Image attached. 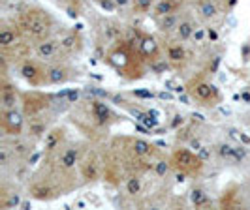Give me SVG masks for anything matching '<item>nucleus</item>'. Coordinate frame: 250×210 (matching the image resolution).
<instances>
[{
	"instance_id": "nucleus-14",
	"label": "nucleus",
	"mask_w": 250,
	"mask_h": 210,
	"mask_svg": "<svg viewBox=\"0 0 250 210\" xmlns=\"http://www.w3.org/2000/svg\"><path fill=\"white\" fill-rule=\"evenodd\" d=\"M196 12L201 21H213L220 13L218 0H196Z\"/></svg>"
},
{
	"instance_id": "nucleus-19",
	"label": "nucleus",
	"mask_w": 250,
	"mask_h": 210,
	"mask_svg": "<svg viewBox=\"0 0 250 210\" xmlns=\"http://www.w3.org/2000/svg\"><path fill=\"white\" fill-rule=\"evenodd\" d=\"M166 57H167V62L173 64V66H181L183 62H187L188 55L187 49L183 45V41H173L166 47Z\"/></svg>"
},
{
	"instance_id": "nucleus-9",
	"label": "nucleus",
	"mask_w": 250,
	"mask_h": 210,
	"mask_svg": "<svg viewBox=\"0 0 250 210\" xmlns=\"http://www.w3.org/2000/svg\"><path fill=\"white\" fill-rule=\"evenodd\" d=\"M88 115H90L92 122L96 126H102V128L109 126L115 120V115L109 109V105L105 101H102V99H90L88 101Z\"/></svg>"
},
{
	"instance_id": "nucleus-25",
	"label": "nucleus",
	"mask_w": 250,
	"mask_h": 210,
	"mask_svg": "<svg viewBox=\"0 0 250 210\" xmlns=\"http://www.w3.org/2000/svg\"><path fill=\"white\" fill-rule=\"evenodd\" d=\"M130 149H132V152H134L138 158H145V156H150V154H152L154 147L150 145L149 141H145V139H132V141H130Z\"/></svg>"
},
{
	"instance_id": "nucleus-7",
	"label": "nucleus",
	"mask_w": 250,
	"mask_h": 210,
	"mask_svg": "<svg viewBox=\"0 0 250 210\" xmlns=\"http://www.w3.org/2000/svg\"><path fill=\"white\" fill-rule=\"evenodd\" d=\"M190 94H192V98L198 99L201 105H216L218 101H220V92H218V88L211 85V83H205V81H200V83H196V85H192L190 88Z\"/></svg>"
},
{
	"instance_id": "nucleus-12",
	"label": "nucleus",
	"mask_w": 250,
	"mask_h": 210,
	"mask_svg": "<svg viewBox=\"0 0 250 210\" xmlns=\"http://www.w3.org/2000/svg\"><path fill=\"white\" fill-rule=\"evenodd\" d=\"M19 103V94L12 83L4 77L0 85V109H15Z\"/></svg>"
},
{
	"instance_id": "nucleus-5",
	"label": "nucleus",
	"mask_w": 250,
	"mask_h": 210,
	"mask_svg": "<svg viewBox=\"0 0 250 210\" xmlns=\"http://www.w3.org/2000/svg\"><path fill=\"white\" fill-rule=\"evenodd\" d=\"M214 152H216L218 160L229 163V165H241L249 158V150L245 147H239V145H231V143H218Z\"/></svg>"
},
{
	"instance_id": "nucleus-13",
	"label": "nucleus",
	"mask_w": 250,
	"mask_h": 210,
	"mask_svg": "<svg viewBox=\"0 0 250 210\" xmlns=\"http://www.w3.org/2000/svg\"><path fill=\"white\" fill-rule=\"evenodd\" d=\"M19 34H21L19 25H4V28L0 30V47L4 49V53L21 45L19 43Z\"/></svg>"
},
{
	"instance_id": "nucleus-11",
	"label": "nucleus",
	"mask_w": 250,
	"mask_h": 210,
	"mask_svg": "<svg viewBox=\"0 0 250 210\" xmlns=\"http://www.w3.org/2000/svg\"><path fill=\"white\" fill-rule=\"evenodd\" d=\"M38 58H42L43 62H51L57 58V55H61V45H59V39L57 38H45V39H40L36 41V47H34Z\"/></svg>"
},
{
	"instance_id": "nucleus-10",
	"label": "nucleus",
	"mask_w": 250,
	"mask_h": 210,
	"mask_svg": "<svg viewBox=\"0 0 250 210\" xmlns=\"http://www.w3.org/2000/svg\"><path fill=\"white\" fill-rule=\"evenodd\" d=\"M81 163V150L75 145H66L59 149L57 154V165L61 167V171H72L75 165Z\"/></svg>"
},
{
	"instance_id": "nucleus-21",
	"label": "nucleus",
	"mask_w": 250,
	"mask_h": 210,
	"mask_svg": "<svg viewBox=\"0 0 250 210\" xmlns=\"http://www.w3.org/2000/svg\"><path fill=\"white\" fill-rule=\"evenodd\" d=\"M10 149H12V152H13V158L23 160V158H26V156L32 152L34 145H32L28 139H23L21 135H15L13 141L10 143Z\"/></svg>"
},
{
	"instance_id": "nucleus-33",
	"label": "nucleus",
	"mask_w": 250,
	"mask_h": 210,
	"mask_svg": "<svg viewBox=\"0 0 250 210\" xmlns=\"http://www.w3.org/2000/svg\"><path fill=\"white\" fill-rule=\"evenodd\" d=\"M183 122H185V118H183V115H175V120L171 122V128H179V124L183 126Z\"/></svg>"
},
{
	"instance_id": "nucleus-29",
	"label": "nucleus",
	"mask_w": 250,
	"mask_h": 210,
	"mask_svg": "<svg viewBox=\"0 0 250 210\" xmlns=\"http://www.w3.org/2000/svg\"><path fill=\"white\" fill-rule=\"evenodd\" d=\"M171 167H173V165H171V160H169V161L160 160V161H156V163H154V171H156V174H158V176H166V174H167V171H169Z\"/></svg>"
},
{
	"instance_id": "nucleus-6",
	"label": "nucleus",
	"mask_w": 250,
	"mask_h": 210,
	"mask_svg": "<svg viewBox=\"0 0 250 210\" xmlns=\"http://www.w3.org/2000/svg\"><path fill=\"white\" fill-rule=\"evenodd\" d=\"M75 77L77 74L68 62L61 60L47 66V85H66Z\"/></svg>"
},
{
	"instance_id": "nucleus-28",
	"label": "nucleus",
	"mask_w": 250,
	"mask_h": 210,
	"mask_svg": "<svg viewBox=\"0 0 250 210\" xmlns=\"http://www.w3.org/2000/svg\"><path fill=\"white\" fill-rule=\"evenodd\" d=\"M154 4H156V0H134V12L138 13H149L152 12V8H154Z\"/></svg>"
},
{
	"instance_id": "nucleus-2",
	"label": "nucleus",
	"mask_w": 250,
	"mask_h": 210,
	"mask_svg": "<svg viewBox=\"0 0 250 210\" xmlns=\"http://www.w3.org/2000/svg\"><path fill=\"white\" fill-rule=\"evenodd\" d=\"M171 165L175 167L177 171H183L187 174H198L201 171V167H203V161L192 150L177 149L171 154Z\"/></svg>"
},
{
	"instance_id": "nucleus-32",
	"label": "nucleus",
	"mask_w": 250,
	"mask_h": 210,
	"mask_svg": "<svg viewBox=\"0 0 250 210\" xmlns=\"http://www.w3.org/2000/svg\"><path fill=\"white\" fill-rule=\"evenodd\" d=\"M207 38H209V41H216L218 39V32L214 28H207Z\"/></svg>"
},
{
	"instance_id": "nucleus-24",
	"label": "nucleus",
	"mask_w": 250,
	"mask_h": 210,
	"mask_svg": "<svg viewBox=\"0 0 250 210\" xmlns=\"http://www.w3.org/2000/svg\"><path fill=\"white\" fill-rule=\"evenodd\" d=\"M209 193H207V190L203 188V186H196V188H192V191H190V203L196 207V209H205L207 205H209Z\"/></svg>"
},
{
	"instance_id": "nucleus-27",
	"label": "nucleus",
	"mask_w": 250,
	"mask_h": 210,
	"mask_svg": "<svg viewBox=\"0 0 250 210\" xmlns=\"http://www.w3.org/2000/svg\"><path fill=\"white\" fill-rule=\"evenodd\" d=\"M121 36H123V26L119 25V23H107L105 25V38L109 41H115V39H119Z\"/></svg>"
},
{
	"instance_id": "nucleus-18",
	"label": "nucleus",
	"mask_w": 250,
	"mask_h": 210,
	"mask_svg": "<svg viewBox=\"0 0 250 210\" xmlns=\"http://www.w3.org/2000/svg\"><path fill=\"white\" fill-rule=\"evenodd\" d=\"M59 45H61V53L62 55H75V53L81 51L83 41H81V38L77 36L75 32H68V34L59 38Z\"/></svg>"
},
{
	"instance_id": "nucleus-31",
	"label": "nucleus",
	"mask_w": 250,
	"mask_h": 210,
	"mask_svg": "<svg viewBox=\"0 0 250 210\" xmlns=\"http://www.w3.org/2000/svg\"><path fill=\"white\" fill-rule=\"evenodd\" d=\"M98 4H100L102 8H107V10H113L115 8V4H113V0H96Z\"/></svg>"
},
{
	"instance_id": "nucleus-20",
	"label": "nucleus",
	"mask_w": 250,
	"mask_h": 210,
	"mask_svg": "<svg viewBox=\"0 0 250 210\" xmlns=\"http://www.w3.org/2000/svg\"><path fill=\"white\" fill-rule=\"evenodd\" d=\"M194 32H196V23H194V19L192 17H188L187 13H185V17L181 19V23L177 26L175 30V38L177 41H188V39H192L194 38Z\"/></svg>"
},
{
	"instance_id": "nucleus-4",
	"label": "nucleus",
	"mask_w": 250,
	"mask_h": 210,
	"mask_svg": "<svg viewBox=\"0 0 250 210\" xmlns=\"http://www.w3.org/2000/svg\"><path fill=\"white\" fill-rule=\"evenodd\" d=\"M0 126H2V132L6 135L15 137L23 134V128H25V113H21L17 107L15 109H0Z\"/></svg>"
},
{
	"instance_id": "nucleus-23",
	"label": "nucleus",
	"mask_w": 250,
	"mask_h": 210,
	"mask_svg": "<svg viewBox=\"0 0 250 210\" xmlns=\"http://www.w3.org/2000/svg\"><path fill=\"white\" fill-rule=\"evenodd\" d=\"M139 53L147 58H156L158 53H160V47H158L154 38L145 34V36H141V41H139Z\"/></svg>"
},
{
	"instance_id": "nucleus-3",
	"label": "nucleus",
	"mask_w": 250,
	"mask_h": 210,
	"mask_svg": "<svg viewBox=\"0 0 250 210\" xmlns=\"http://www.w3.org/2000/svg\"><path fill=\"white\" fill-rule=\"evenodd\" d=\"M19 74L30 87H43L47 85V68H43L38 60L26 58L19 64Z\"/></svg>"
},
{
	"instance_id": "nucleus-30",
	"label": "nucleus",
	"mask_w": 250,
	"mask_h": 210,
	"mask_svg": "<svg viewBox=\"0 0 250 210\" xmlns=\"http://www.w3.org/2000/svg\"><path fill=\"white\" fill-rule=\"evenodd\" d=\"M113 4H115V8H119V10H128V8L134 6V0H113Z\"/></svg>"
},
{
	"instance_id": "nucleus-22",
	"label": "nucleus",
	"mask_w": 250,
	"mask_h": 210,
	"mask_svg": "<svg viewBox=\"0 0 250 210\" xmlns=\"http://www.w3.org/2000/svg\"><path fill=\"white\" fill-rule=\"evenodd\" d=\"M64 141V128H53L51 132L45 134V139H43V147L47 152H55L62 147Z\"/></svg>"
},
{
	"instance_id": "nucleus-1",
	"label": "nucleus",
	"mask_w": 250,
	"mask_h": 210,
	"mask_svg": "<svg viewBox=\"0 0 250 210\" xmlns=\"http://www.w3.org/2000/svg\"><path fill=\"white\" fill-rule=\"evenodd\" d=\"M53 25H55L53 23V17L45 10H42V8H28L21 15V21H19L21 32L26 34L30 39H34V41L49 38Z\"/></svg>"
},
{
	"instance_id": "nucleus-26",
	"label": "nucleus",
	"mask_w": 250,
	"mask_h": 210,
	"mask_svg": "<svg viewBox=\"0 0 250 210\" xmlns=\"http://www.w3.org/2000/svg\"><path fill=\"white\" fill-rule=\"evenodd\" d=\"M125 190H126V193H128V195H132V197L141 193V190H143V182H141V178H139L138 174H134V176L126 178Z\"/></svg>"
},
{
	"instance_id": "nucleus-8",
	"label": "nucleus",
	"mask_w": 250,
	"mask_h": 210,
	"mask_svg": "<svg viewBox=\"0 0 250 210\" xmlns=\"http://www.w3.org/2000/svg\"><path fill=\"white\" fill-rule=\"evenodd\" d=\"M51 105V96H43V94H25L23 96V113L26 118H34L40 116Z\"/></svg>"
},
{
	"instance_id": "nucleus-15",
	"label": "nucleus",
	"mask_w": 250,
	"mask_h": 210,
	"mask_svg": "<svg viewBox=\"0 0 250 210\" xmlns=\"http://www.w3.org/2000/svg\"><path fill=\"white\" fill-rule=\"evenodd\" d=\"M183 17H185V13L181 10V12L162 15V17H158V19H154V21H156V26H158V30H160L162 34H169V32H175Z\"/></svg>"
},
{
	"instance_id": "nucleus-17",
	"label": "nucleus",
	"mask_w": 250,
	"mask_h": 210,
	"mask_svg": "<svg viewBox=\"0 0 250 210\" xmlns=\"http://www.w3.org/2000/svg\"><path fill=\"white\" fill-rule=\"evenodd\" d=\"M81 174L87 180H96L100 176V161L96 158V154H87L81 160Z\"/></svg>"
},
{
	"instance_id": "nucleus-16",
	"label": "nucleus",
	"mask_w": 250,
	"mask_h": 210,
	"mask_svg": "<svg viewBox=\"0 0 250 210\" xmlns=\"http://www.w3.org/2000/svg\"><path fill=\"white\" fill-rule=\"evenodd\" d=\"M183 6H185V0H156V4L152 8V17L158 19V17L167 15V13L181 12Z\"/></svg>"
}]
</instances>
